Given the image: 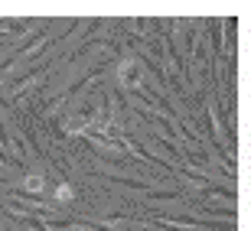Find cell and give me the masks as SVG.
I'll return each instance as SVG.
<instances>
[{"instance_id":"6da1fadb","label":"cell","mask_w":251,"mask_h":231,"mask_svg":"<svg viewBox=\"0 0 251 231\" xmlns=\"http://www.w3.org/2000/svg\"><path fill=\"white\" fill-rule=\"evenodd\" d=\"M118 82H121L124 88H140V85H144V62H140L137 56L121 59V65H118Z\"/></svg>"},{"instance_id":"7a4b0ae2","label":"cell","mask_w":251,"mask_h":231,"mask_svg":"<svg viewBox=\"0 0 251 231\" xmlns=\"http://www.w3.org/2000/svg\"><path fill=\"white\" fill-rule=\"evenodd\" d=\"M46 185H49V179L39 173V169H33L29 176H23V189H26L29 195H43V192H46Z\"/></svg>"},{"instance_id":"3957f363","label":"cell","mask_w":251,"mask_h":231,"mask_svg":"<svg viewBox=\"0 0 251 231\" xmlns=\"http://www.w3.org/2000/svg\"><path fill=\"white\" fill-rule=\"evenodd\" d=\"M72 199H75V189L69 183H62L56 192H52V202H56V205H65V202H72Z\"/></svg>"}]
</instances>
